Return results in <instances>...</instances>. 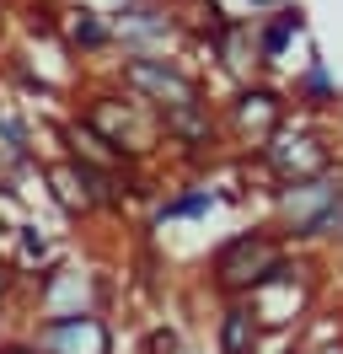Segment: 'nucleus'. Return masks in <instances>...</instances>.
Instances as JSON below:
<instances>
[{
    "mask_svg": "<svg viewBox=\"0 0 343 354\" xmlns=\"http://www.w3.org/2000/svg\"><path fill=\"white\" fill-rule=\"evenodd\" d=\"M107 22H113L118 54H177V44L188 38L183 6H167V0H118Z\"/></svg>",
    "mask_w": 343,
    "mask_h": 354,
    "instance_id": "nucleus-7",
    "label": "nucleus"
},
{
    "mask_svg": "<svg viewBox=\"0 0 343 354\" xmlns=\"http://www.w3.org/2000/svg\"><path fill=\"white\" fill-rule=\"evenodd\" d=\"M167 6H183V0H167Z\"/></svg>",
    "mask_w": 343,
    "mask_h": 354,
    "instance_id": "nucleus-19",
    "label": "nucleus"
},
{
    "mask_svg": "<svg viewBox=\"0 0 343 354\" xmlns=\"http://www.w3.org/2000/svg\"><path fill=\"white\" fill-rule=\"evenodd\" d=\"M290 108L300 113V118H327V113L343 108V86L338 75H333V65L322 59V54H311V59H300V70L290 75Z\"/></svg>",
    "mask_w": 343,
    "mask_h": 354,
    "instance_id": "nucleus-11",
    "label": "nucleus"
},
{
    "mask_svg": "<svg viewBox=\"0 0 343 354\" xmlns=\"http://www.w3.org/2000/svg\"><path fill=\"white\" fill-rule=\"evenodd\" d=\"M284 252H290V242L279 236L274 221L241 225V231H231V236L210 252V290L220 301H247Z\"/></svg>",
    "mask_w": 343,
    "mask_h": 354,
    "instance_id": "nucleus-4",
    "label": "nucleus"
},
{
    "mask_svg": "<svg viewBox=\"0 0 343 354\" xmlns=\"http://www.w3.org/2000/svg\"><path fill=\"white\" fill-rule=\"evenodd\" d=\"M290 91L268 81V75H252V81H236L225 91V102H214V118H220V140H231L241 151H257L268 134L290 118Z\"/></svg>",
    "mask_w": 343,
    "mask_h": 354,
    "instance_id": "nucleus-6",
    "label": "nucleus"
},
{
    "mask_svg": "<svg viewBox=\"0 0 343 354\" xmlns=\"http://www.w3.org/2000/svg\"><path fill=\"white\" fill-rule=\"evenodd\" d=\"M86 108L75 113L86 129L102 140L107 151L118 156V167H140L156 145H161V129H156V113L140 102V97H129L124 86H97V91H86L81 97Z\"/></svg>",
    "mask_w": 343,
    "mask_h": 354,
    "instance_id": "nucleus-2",
    "label": "nucleus"
},
{
    "mask_svg": "<svg viewBox=\"0 0 343 354\" xmlns=\"http://www.w3.org/2000/svg\"><path fill=\"white\" fill-rule=\"evenodd\" d=\"M214 354H263V322L247 301H225L214 317Z\"/></svg>",
    "mask_w": 343,
    "mask_h": 354,
    "instance_id": "nucleus-12",
    "label": "nucleus"
},
{
    "mask_svg": "<svg viewBox=\"0 0 343 354\" xmlns=\"http://www.w3.org/2000/svg\"><path fill=\"white\" fill-rule=\"evenodd\" d=\"M274 225L290 247H327L343 236V167L268 188Z\"/></svg>",
    "mask_w": 343,
    "mask_h": 354,
    "instance_id": "nucleus-1",
    "label": "nucleus"
},
{
    "mask_svg": "<svg viewBox=\"0 0 343 354\" xmlns=\"http://www.w3.org/2000/svg\"><path fill=\"white\" fill-rule=\"evenodd\" d=\"M279 354H306V349H300L295 338H290V344H279Z\"/></svg>",
    "mask_w": 343,
    "mask_h": 354,
    "instance_id": "nucleus-18",
    "label": "nucleus"
},
{
    "mask_svg": "<svg viewBox=\"0 0 343 354\" xmlns=\"http://www.w3.org/2000/svg\"><path fill=\"white\" fill-rule=\"evenodd\" d=\"M54 38L70 54H81V59L113 54V22H107L102 6H91V0H70V6L54 11Z\"/></svg>",
    "mask_w": 343,
    "mask_h": 354,
    "instance_id": "nucleus-10",
    "label": "nucleus"
},
{
    "mask_svg": "<svg viewBox=\"0 0 343 354\" xmlns=\"http://www.w3.org/2000/svg\"><path fill=\"white\" fill-rule=\"evenodd\" d=\"M0 354H38V344L27 333H11V338H0Z\"/></svg>",
    "mask_w": 343,
    "mask_h": 354,
    "instance_id": "nucleus-16",
    "label": "nucleus"
},
{
    "mask_svg": "<svg viewBox=\"0 0 343 354\" xmlns=\"http://www.w3.org/2000/svg\"><path fill=\"white\" fill-rule=\"evenodd\" d=\"M113 86H124L129 97H140L150 113L188 108V102H214L210 81L183 59V54H124L113 65Z\"/></svg>",
    "mask_w": 343,
    "mask_h": 354,
    "instance_id": "nucleus-5",
    "label": "nucleus"
},
{
    "mask_svg": "<svg viewBox=\"0 0 343 354\" xmlns=\"http://www.w3.org/2000/svg\"><path fill=\"white\" fill-rule=\"evenodd\" d=\"M338 247H343V236H338Z\"/></svg>",
    "mask_w": 343,
    "mask_h": 354,
    "instance_id": "nucleus-20",
    "label": "nucleus"
},
{
    "mask_svg": "<svg viewBox=\"0 0 343 354\" xmlns=\"http://www.w3.org/2000/svg\"><path fill=\"white\" fill-rule=\"evenodd\" d=\"M27 338L38 344V354H118V333L97 306L43 311Z\"/></svg>",
    "mask_w": 343,
    "mask_h": 354,
    "instance_id": "nucleus-8",
    "label": "nucleus"
},
{
    "mask_svg": "<svg viewBox=\"0 0 343 354\" xmlns=\"http://www.w3.org/2000/svg\"><path fill=\"white\" fill-rule=\"evenodd\" d=\"M306 354H343V338H333V344H322V349H306Z\"/></svg>",
    "mask_w": 343,
    "mask_h": 354,
    "instance_id": "nucleus-17",
    "label": "nucleus"
},
{
    "mask_svg": "<svg viewBox=\"0 0 343 354\" xmlns=\"http://www.w3.org/2000/svg\"><path fill=\"white\" fill-rule=\"evenodd\" d=\"M140 354H183V333H177V328H167V322H156V328L145 333Z\"/></svg>",
    "mask_w": 343,
    "mask_h": 354,
    "instance_id": "nucleus-15",
    "label": "nucleus"
},
{
    "mask_svg": "<svg viewBox=\"0 0 343 354\" xmlns=\"http://www.w3.org/2000/svg\"><path fill=\"white\" fill-rule=\"evenodd\" d=\"M295 44H311V17H306L300 0H290V6H279V11H268V17L252 22V48H257V70L263 75L290 65Z\"/></svg>",
    "mask_w": 343,
    "mask_h": 354,
    "instance_id": "nucleus-9",
    "label": "nucleus"
},
{
    "mask_svg": "<svg viewBox=\"0 0 343 354\" xmlns=\"http://www.w3.org/2000/svg\"><path fill=\"white\" fill-rule=\"evenodd\" d=\"M0 161L17 167V172L38 167V134H33V124H27L21 113H11V108H0Z\"/></svg>",
    "mask_w": 343,
    "mask_h": 354,
    "instance_id": "nucleus-13",
    "label": "nucleus"
},
{
    "mask_svg": "<svg viewBox=\"0 0 343 354\" xmlns=\"http://www.w3.org/2000/svg\"><path fill=\"white\" fill-rule=\"evenodd\" d=\"M252 161H257V172L268 177V188L300 183V177H322V172H333V167H343L333 134L322 129L317 118H300V113H290V118L257 145Z\"/></svg>",
    "mask_w": 343,
    "mask_h": 354,
    "instance_id": "nucleus-3",
    "label": "nucleus"
},
{
    "mask_svg": "<svg viewBox=\"0 0 343 354\" xmlns=\"http://www.w3.org/2000/svg\"><path fill=\"white\" fill-rule=\"evenodd\" d=\"M214 204H220V194H214L210 183H188L183 194H172V199L156 204V221H204Z\"/></svg>",
    "mask_w": 343,
    "mask_h": 354,
    "instance_id": "nucleus-14",
    "label": "nucleus"
}]
</instances>
